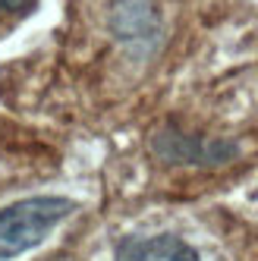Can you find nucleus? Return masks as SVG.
<instances>
[{
    "mask_svg": "<svg viewBox=\"0 0 258 261\" xmlns=\"http://www.w3.org/2000/svg\"><path fill=\"white\" fill-rule=\"evenodd\" d=\"M72 211H76V204L60 195L25 198V201L0 208V261L22 255L35 249L38 242H44L50 230Z\"/></svg>",
    "mask_w": 258,
    "mask_h": 261,
    "instance_id": "f257e3e1",
    "label": "nucleus"
},
{
    "mask_svg": "<svg viewBox=\"0 0 258 261\" xmlns=\"http://www.w3.org/2000/svg\"><path fill=\"white\" fill-rule=\"evenodd\" d=\"M117 261H198V255L179 236L158 233V236L123 239L117 249Z\"/></svg>",
    "mask_w": 258,
    "mask_h": 261,
    "instance_id": "f03ea898",
    "label": "nucleus"
},
{
    "mask_svg": "<svg viewBox=\"0 0 258 261\" xmlns=\"http://www.w3.org/2000/svg\"><path fill=\"white\" fill-rule=\"evenodd\" d=\"M35 7V0H0V19H16Z\"/></svg>",
    "mask_w": 258,
    "mask_h": 261,
    "instance_id": "7ed1b4c3",
    "label": "nucleus"
}]
</instances>
